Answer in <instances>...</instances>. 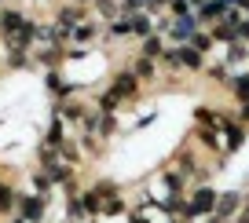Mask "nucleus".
<instances>
[{
    "mask_svg": "<svg viewBox=\"0 0 249 223\" xmlns=\"http://www.w3.org/2000/svg\"><path fill=\"white\" fill-rule=\"evenodd\" d=\"M234 223H249V212H242V216H238V220H234Z\"/></svg>",
    "mask_w": 249,
    "mask_h": 223,
    "instance_id": "obj_6",
    "label": "nucleus"
},
{
    "mask_svg": "<svg viewBox=\"0 0 249 223\" xmlns=\"http://www.w3.org/2000/svg\"><path fill=\"white\" fill-rule=\"evenodd\" d=\"M40 212H44V201L40 198H22V216L26 220H40Z\"/></svg>",
    "mask_w": 249,
    "mask_h": 223,
    "instance_id": "obj_2",
    "label": "nucleus"
},
{
    "mask_svg": "<svg viewBox=\"0 0 249 223\" xmlns=\"http://www.w3.org/2000/svg\"><path fill=\"white\" fill-rule=\"evenodd\" d=\"M238 201H242L238 194H224V198H220V205H216V212H220V216H231L234 208H238Z\"/></svg>",
    "mask_w": 249,
    "mask_h": 223,
    "instance_id": "obj_3",
    "label": "nucleus"
},
{
    "mask_svg": "<svg viewBox=\"0 0 249 223\" xmlns=\"http://www.w3.org/2000/svg\"><path fill=\"white\" fill-rule=\"evenodd\" d=\"M246 117H249V106H246Z\"/></svg>",
    "mask_w": 249,
    "mask_h": 223,
    "instance_id": "obj_7",
    "label": "nucleus"
},
{
    "mask_svg": "<svg viewBox=\"0 0 249 223\" xmlns=\"http://www.w3.org/2000/svg\"><path fill=\"white\" fill-rule=\"evenodd\" d=\"M11 205H15V194L8 187H0V212H11Z\"/></svg>",
    "mask_w": 249,
    "mask_h": 223,
    "instance_id": "obj_4",
    "label": "nucleus"
},
{
    "mask_svg": "<svg viewBox=\"0 0 249 223\" xmlns=\"http://www.w3.org/2000/svg\"><path fill=\"white\" fill-rule=\"evenodd\" d=\"M216 208V194L213 190H198L195 198H191V205H187L183 216H202V212H213Z\"/></svg>",
    "mask_w": 249,
    "mask_h": 223,
    "instance_id": "obj_1",
    "label": "nucleus"
},
{
    "mask_svg": "<svg viewBox=\"0 0 249 223\" xmlns=\"http://www.w3.org/2000/svg\"><path fill=\"white\" fill-rule=\"evenodd\" d=\"M234 95H238L242 103H249V77H238V81H234Z\"/></svg>",
    "mask_w": 249,
    "mask_h": 223,
    "instance_id": "obj_5",
    "label": "nucleus"
}]
</instances>
